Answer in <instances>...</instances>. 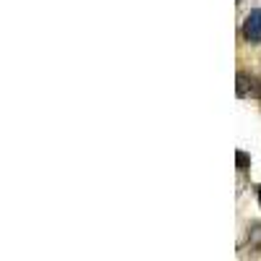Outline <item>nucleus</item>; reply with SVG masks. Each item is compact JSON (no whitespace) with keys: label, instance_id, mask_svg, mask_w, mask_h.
<instances>
[{"label":"nucleus","instance_id":"nucleus-2","mask_svg":"<svg viewBox=\"0 0 261 261\" xmlns=\"http://www.w3.org/2000/svg\"><path fill=\"white\" fill-rule=\"evenodd\" d=\"M246 162H248V157L243 154V151H238V165H241V170H246Z\"/></svg>","mask_w":261,"mask_h":261},{"label":"nucleus","instance_id":"nucleus-4","mask_svg":"<svg viewBox=\"0 0 261 261\" xmlns=\"http://www.w3.org/2000/svg\"><path fill=\"white\" fill-rule=\"evenodd\" d=\"M238 3H241V0H238Z\"/></svg>","mask_w":261,"mask_h":261},{"label":"nucleus","instance_id":"nucleus-3","mask_svg":"<svg viewBox=\"0 0 261 261\" xmlns=\"http://www.w3.org/2000/svg\"><path fill=\"white\" fill-rule=\"evenodd\" d=\"M258 206H261V188H258Z\"/></svg>","mask_w":261,"mask_h":261},{"label":"nucleus","instance_id":"nucleus-1","mask_svg":"<svg viewBox=\"0 0 261 261\" xmlns=\"http://www.w3.org/2000/svg\"><path fill=\"white\" fill-rule=\"evenodd\" d=\"M243 39L251 45H261V8H253L243 21Z\"/></svg>","mask_w":261,"mask_h":261}]
</instances>
